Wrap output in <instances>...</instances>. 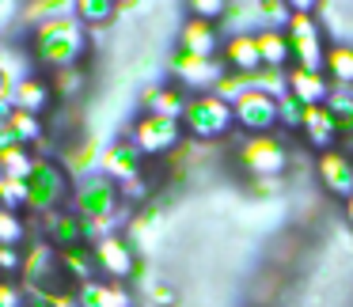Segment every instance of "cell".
Segmentation results:
<instances>
[{"label": "cell", "instance_id": "1", "mask_svg": "<svg viewBox=\"0 0 353 307\" xmlns=\"http://www.w3.org/2000/svg\"><path fill=\"white\" fill-rule=\"evenodd\" d=\"M84 50V31L72 16H57V19H46V23L34 31V57L50 69H69L72 61L80 57Z\"/></svg>", "mask_w": 353, "mask_h": 307}, {"label": "cell", "instance_id": "2", "mask_svg": "<svg viewBox=\"0 0 353 307\" xmlns=\"http://www.w3.org/2000/svg\"><path fill=\"white\" fill-rule=\"evenodd\" d=\"M186 129L194 133V137H224V133L232 129V122H236V107H232L228 99H221V95H201V99L186 103V114H183Z\"/></svg>", "mask_w": 353, "mask_h": 307}, {"label": "cell", "instance_id": "3", "mask_svg": "<svg viewBox=\"0 0 353 307\" xmlns=\"http://www.w3.org/2000/svg\"><path fill=\"white\" fill-rule=\"evenodd\" d=\"M289 46H292V57H296V69H307V72H319L327 65V46H323V34H319V23L315 16L307 12H292L289 19Z\"/></svg>", "mask_w": 353, "mask_h": 307}, {"label": "cell", "instance_id": "4", "mask_svg": "<svg viewBox=\"0 0 353 307\" xmlns=\"http://www.w3.org/2000/svg\"><path fill=\"white\" fill-rule=\"evenodd\" d=\"M232 107H236V122L251 129V137H270V129L281 122V99H274L262 87H247Z\"/></svg>", "mask_w": 353, "mask_h": 307}, {"label": "cell", "instance_id": "5", "mask_svg": "<svg viewBox=\"0 0 353 307\" xmlns=\"http://www.w3.org/2000/svg\"><path fill=\"white\" fill-rule=\"evenodd\" d=\"M114 205H118V186H114V178H110V175L84 178V182L77 186V193H72V209H77L88 224H92V220H107Z\"/></svg>", "mask_w": 353, "mask_h": 307}, {"label": "cell", "instance_id": "6", "mask_svg": "<svg viewBox=\"0 0 353 307\" xmlns=\"http://www.w3.org/2000/svg\"><path fill=\"white\" fill-rule=\"evenodd\" d=\"M239 163H243L251 175H281L289 167V148L281 137H247L239 148Z\"/></svg>", "mask_w": 353, "mask_h": 307}, {"label": "cell", "instance_id": "7", "mask_svg": "<svg viewBox=\"0 0 353 307\" xmlns=\"http://www.w3.org/2000/svg\"><path fill=\"white\" fill-rule=\"evenodd\" d=\"M183 140V122H171V118H141L133 125V145L141 148V156H160V152H171V148Z\"/></svg>", "mask_w": 353, "mask_h": 307}, {"label": "cell", "instance_id": "8", "mask_svg": "<svg viewBox=\"0 0 353 307\" xmlns=\"http://www.w3.org/2000/svg\"><path fill=\"white\" fill-rule=\"evenodd\" d=\"M315 171H319L323 186H327L334 198H342V201L353 198V156H350V152H338V148L319 152Z\"/></svg>", "mask_w": 353, "mask_h": 307}, {"label": "cell", "instance_id": "9", "mask_svg": "<svg viewBox=\"0 0 353 307\" xmlns=\"http://www.w3.org/2000/svg\"><path fill=\"white\" fill-rule=\"evenodd\" d=\"M92 254H95V262H99V273L110 277L114 284H122L125 277L133 273V251H130V243H125V239L103 235L99 243H95Z\"/></svg>", "mask_w": 353, "mask_h": 307}, {"label": "cell", "instance_id": "10", "mask_svg": "<svg viewBox=\"0 0 353 307\" xmlns=\"http://www.w3.org/2000/svg\"><path fill=\"white\" fill-rule=\"evenodd\" d=\"M27 186H31V209H46V213L61 201V193H65L61 171H57L54 163H46V160H39L34 175L27 178Z\"/></svg>", "mask_w": 353, "mask_h": 307}, {"label": "cell", "instance_id": "11", "mask_svg": "<svg viewBox=\"0 0 353 307\" xmlns=\"http://www.w3.org/2000/svg\"><path fill=\"white\" fill-rule=\"evenodd\" d=\"M285 84H289V95L300 103V107H327V99L334 95L330 84H327V76L307 72V69H292L289 76H285Z\"/></svg>", "mask_w": 353, "mask_h": 307}, {"label": "cell", "instance_id": "12", "mask_svg": "<svg viewBox=\"0 0 353 307\" xmlns=\"http://www.w3.org/2000/svg\"><path fill=\"white\" fill-rule=\"evenodd\" d=\"M224 65H228L232 72H239V76H259L262 54H259L254 34H247V31L232 34V39L224 42Z\"/></svg>", "mask_w": 353, "mask_h": 307}, {"label": "cell", "instance_id": "13", "mask_svg": "<svg viewBox=\"0 0 353 307\" xmlns=\"http://www.w3.org/2000/svg\"><path fill=\"white\" fill-rule=\"evenodd\" d=\"M175 72L183 76V84H190V87H216V84L224 80L221 61H216V57H190V54H179Z\"/></svg>", "mask_w": 353, "mask_h": 307}, {"label": "cell", "instance_id": "14", "mask_svg": "<svg viewBox=\"0 0 353 307\" xmlns=\"http://www.w3.org/2000/svg\"><path fill=\"white\" fill-rule=\"evenodd\" d=\"M179 46H183V54H190V57H213L216 46H221V39H216V23L190 16V19H186V27H183Z\"/></svg>", "mask_w": 353, "mask_h": 307}, {"label": "cell", "instance_id": "15", "mask_svg": "<svg viewBox=\"0 0 353 307\" xmlns=\"http://www.w3.org/2000/svg\"><path fill=\"white\" fill-rule=\"evenodd\" d=\"M300 129L307 133V140H312L315 148L330 152V140L342 133V125H338L334 114H330V107H304V125H300Z\"/></svg>", "mask_w": 353, "mask_h": 307}, {"label": "cell", "instance_id": "16", "mask_svg": "<svg viewBox=\"0 0 353 307\" xmlns=\"http://www.w3.org/2000/svg\"><path fill=\"white\" fill-rule=\"evenodd\" d=\"M80 304L84 307H130V292H125V284H114V281H88V284H80Z\"/></svg>", "mask_w": 353, "mask_h": 307}, {"label": "cell", "instance_id": "17", "mask_svg": "<svg viewBox=\"0 0 353 307\" xmlns=\"http://www.w3.org/2000/svg\"><path fill=\"white\" fill-rule=\"evenodd\" d=\"M0 167H4V178H31L34 167H39V160L31 156V148L19 145V140H4L0 145Z\"/></svg>", "mask_w": 353, "mask_h": 307}, {"label": "cell", "instance_id": "18", "mask_svg": "<svg viewBox=\"0 0 353 307\" xmlns=\"http://www.w3.org/2000/svg\"><path fill=\"white\" fill-rule=\"evenodd\" d=\"M50 99H54V87H50V80H42V76H27V80L16 84V110L42 114V110L50 107Z\"/></svg>", "mask_w": 353, "mask_h": 307}, {"label": "cell", "instance_id": "19", "mask_svg": "<svg viewBox=\"0 0 353 307\" xmlns=\"http://www.w3.org/2000/svg\"><path fill=\"white\" fill-rule=\"evenodd\" d=\"M254 42H259L262 65H270V69H281L285 61H292L289 34H285V31H277V27H266V31H259V34H254Z\"/></svg>", "mask_w": 353, "mask_h": 307}, {"label": "cell", "instance_id": "20", "mask_svg": "<svg viewBox=\"0 0 353 307\" xmlns=\"http://www.w3.org/2000/svg\"><path fill=\"white\" fill-rule=\"evenodd\" d=\"M88 235V220L80 213H57L54 216V228H50V239L54 243H61V251H72V246H80V239Z\"/></svg>", "mask_w": 353, "mask_h": 307}, {"label": "cell", "instance_id": "21", "mask_svg": "<svg viewBox=\"0 0 353 307\" xmlns=\"http://www.w3.org/2000/svg\"><path fill=\"white\" fill-rule=\"evenodd\" d=\"M145 103H148V114H156V118L183 122V114H186V103L179 95V87H156V92L145 95Z\"/></svg>", "mask_w": 353, "mask_h": 307}, {"label": "cell", "instance_id": "22", "mask_svg": "<svg viewBox=\"0 0 353 307\" xmlns=\"http://www.w3.org/2000/svg\"><path fill=\"white\" fill-rule=\"evenodd\" d=\"M323 69L338 87H353V46H345V42L327 46V65Z\"/></svg>", "mask_w": 353, "mask_h": 307}, {"label": "cell", "instance_id": "23", "mask_svg": "<svg viewBox=\"0 0 353 307\" xmlns=\"http://www.w3.org/2000/svg\"><path fill=\"white\" fill-rule=\"evenodd\" d=\"M103 167L110 171V175H118V178H130V175H137L141 171V148L133 145H118V148H110L107 152V160H103Z\"/></svg>", "mask_w": 353, "mask_h": 307}, {"label": "cell", "instance_id": "24", "mask_svg": "<svg viewBox=\"0 0 353 307\" xmlns=\"http://www.w3.org/2000/svg\"><path fill=\"white\" fill-rule=\"evenodd\" d=\"M61 269L69 273V281L88 284V277L99 269V262H95V254H88L84 246H72V251H61Z\"/></svg>", "mask_w": 353, "mask_h": 307}, {"label": "cell", "instance_id": "25", "mask_svg": "<svg viewBox=\"0 0 353 307\" xmlns=\"http://www.w3.org/2000/svg\"><path fill=\"white\" fill-rule=\"evenodd\" d=\"M8 129H12V140H19V145H27V148L42 140L39 114H27V110H12V114H8Z\"/></svg>", "mask_w": 353, "mask_h": 307}, {"label": "cell", "instance_id": "26", "mask_svg": "<svg viewBox=\"0 0 353 307\" xmlns=\"http://www.w3.org/2000/svg\"><path fill=\"white\" fill-rule=\"evenodd\" d=\"M0 209H31V186L23 178H0Z\"/></svg>", "mask_w": 353, "mask_h": 307}, {"label": "cell", "instance_id": "27", "mask_svg": "<svg viewBox=\"0 0 353 307\" xmlns=\"http://www.w3.org/2000/svg\"><path fill=\"white\" fill-rule=\"evenodd\" d=\"M27 239V224L19 213L12 209H0V246H19Z\"/></svg>", "mask_w": 353, "mask_h": 307}, {"label": "cell", "instance_id": "28", "mask_svg": "<svg viewBox=\"0 0 353 307\" xmlns=\"http://www.w3.org/2000/svg\"><path fill=\"white\" fill-rule=\"evenodd\" d=\"M46 80H50V87H54V95H65V99H69V95H77L80 87H84V72H80L77 65L57 69L54 76H46Z\"/></svg>", "mask_w": 353, "mask_h": 307}, {"label": "cell", "instance_id": "29", "mask_svg": "<svg viewBox=\"0 0 353 307\" xmlns=\"http://www.w3.org/2000/svg\"><path fill=\"white\" fill-rule=\"evenodd\" d=\"M23 266H27V254L19 246H0V277L23 273Z\"/></svg>", "mask_w": 353, "mask_h": 307}, {"label": "cell", "instance_id": "30", "mask_svg": "<svg viewBox=\"0 0 353 307\" xmlns=\"http://www.w3.org/2000/svg\"><path fill=\"white\" fill-rule=\"evenodd\" d=\"M190 16L216 23V16H228V4H224V0H194V4H190Z\"/></svg>", "mask_w": 353, "mask_h": 307}, {"label": "cell", "instance_id": "31", "mask_svg": "<svg viewBox=\"0 0 353 307\" xmlns=\"http://www.w3.org/2000/svg\"><path fill=\"white\" fill-rule=\"evenodd\" d=\"M77 12L84 19H92V23H99V19H110L114 4H107V0H77Z\"/></svg>", "mask_w": 353, "mask_h": 307}, {"label": "cell", "instance_id": "32", "mask_svg": "<svg viewBox=\"0 0 353 307\" xmlns=\"http://www.w3.org/2000/svg\"><path fill=\"white\" fill-rule=\"evenodd\" d=\"M0 307H23L19 304V292L12 284H0Z\"/></svg>", "mask_w": 353, "mask_h": 307}, {"label": "cell", "instance_id": "33", "mask_svg": "<svg viewBox=\"0 0 353 307\" xmlns=\"http://www.w3.org/2000/svg\"><path fill=\"white\" fill-rule=\"evenodd\" d=\"M152 299H156V304H175V292L163 288V284H156V288H152Z\"/></svg>", "mask_w": 353, "mask_h": 307}, {"label": "cell", "instance_id": "34", "mask_svg": "<svg viewBox=\"0 0 353 307\" xmlns=\"http://www.w3.org/2000/svg\"><path fill=\"white\" fill-rule=\"evenodd\" d=\"M345 220H350V228H353V198L345 201Z\"/></svg>", "mask_w": 353, "mask_h": 307}]
</instances>
